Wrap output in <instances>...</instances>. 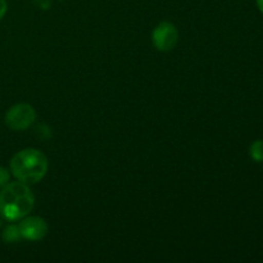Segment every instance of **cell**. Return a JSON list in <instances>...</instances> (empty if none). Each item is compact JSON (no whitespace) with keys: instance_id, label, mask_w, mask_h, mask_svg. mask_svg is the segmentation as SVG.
<instances>
[{"instance_id":"1","label":"cell","mask_w":263,"mask_h":263,"mask_svg":"<svg viewBox=\"0 0 263 263\" xmlns=\"http://www.w3.org/2000/svg\"><path fill=\"white\" fill-rule=\"evenodd\" d=\"M35 204V197L27 184L8 182L0 189V216L4 220L18 221L28 215Z\"/></svg>"},{"instance_id":"2","label":"cell","mask_w":263,"mask_h":263,"mask_svg":"<svg viewBox=\"0 0 263 263\" xmlns=\"http://www.w3.org/2000/svg\"><path fill=\"white\" fill-rule=\"evenodd\" d=\"M49 161L43 152L33 148L23 149L10 159L13 176L25 184H36L45 177Z\"/></svg>"},{"instance_id":"3","label":"cell","mask_w":263,"mask_h":263,"mask_svg":"<svg viewBox=\"0 0 263 263\" xmlns=\"http://www.w3.org/2000/svg\"><path fill=\"white\" fill-rule=\"evenodd\" d=\"M5 125L13 131L27 130L36 120V112L32 105L27 103H18L5 113Z\"/></svg>"},{"instance_id":"4","label":"cell","mask_w":263,"mask_h":263,"mask_svg":"<svg viewBox=\"0 0 263 263\" xmlns=\"http://www.w3.org/2000/svg\"><path fill=\"white\" fill-rule=\"evenodd\" d=\"M154 46L159 51H170L176 46L179 40V31L171 22H161L152 33Z\"/></svg>"},{"instance_id":"5","label":"cell","mask_w":263,"mask_h":263,"mask_svg":"<svg viewBox=\"0 0 263 263\" xmlns=\"http://www.w3.org/2000/svg\"><path fill=\"white\" fill-rule=\"evenodd\" d=\"M21 238L30 241H37L45 238L48 235V223L44 218L37 217V216H26L21 220L20 225Z\"/></svg>"},{"instance_id":"6","label":"cell","mask_w":263,"mask_h":263,"mask_svg":"<svg viewBox=\"0 0 263 263\" xmlns=\"http://www.w3.org/2000/svg\"><path fill=\"white\" fill-rule=\"evenodd\" d=\"M2 239L4 240V243L7 244H12L15 243L21 239V233L20 229H18L17 225H8L7 228L3 230L2 234Z\"/></svg>"},{"instance_id":"7","label":"cell","mask_w":263,"mask_h":263,"mask_svg":"<svg viewBox=\"0 0 263 263\" xmlns=\"http://www.w3.org/2000/svg\"><path fill=\"white\" fill-rule=\"evenodd\" d=\"M249 154L254 162H263V140H256L252 143Z\"/></svg>"},{"instance_id":"8","label":"cell","mask_w":263,"mask_h":263,"mask_svg":"<svg viewBox=\"0 0 263 263\" xmlns=\"http://www.w3.org/2000/svg\"><path fill=\"white\" fill-rule=\"evenodd\" d=\"M9 179H10L9 171H8L5 167L0 166V189H2V187H4L5 185L9 182Z\"/></svg>"},{"instance_id":"9","label":"cell","mask_w":263,"mask_h":263,"mask_svg":"<svg viewBox=\"0 0 263 263\" xmlns=\"http://www.w3.org/2000/svg\"><path fill=\"white\" fill-rule=\"evenodd\" d=\"M7 10H8L7 2H5V0H0V20L4 17L5 13H7Z\"/></svg>"},{"instance_id":"10","label":"cell","mask_w":263,"mask_h":263,"mask_svg":"<svg viewBox=\"0 0 263 263\" xmlns=\"http://www.w3.org/2000/svg\"><path fill=\"white\" fill-rule=\"evenodd\" d=\"M257 5H258V9L263 13V0H257Z\"/></svg>"},{"instance_id":"11","label":"cell","mask_w":263,"mask_h":263,"mask_svg":"<svg viewBox=\"0 0 263 263\" xmlns=\"http://www.w3.org/2000/svg\"><path fill=\"white\" fill-rule=\"evenodd\" d=\"M2 225H3V221L0 220V228H2Z\"/></svg>"}]
</instances>
